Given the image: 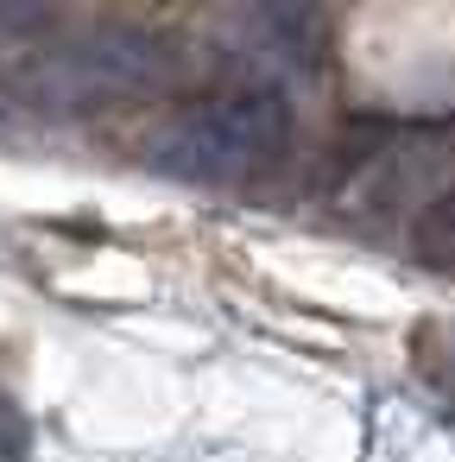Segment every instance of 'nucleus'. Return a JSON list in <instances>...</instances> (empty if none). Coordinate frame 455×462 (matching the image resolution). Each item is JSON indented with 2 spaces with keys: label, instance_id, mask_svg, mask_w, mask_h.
<instances>
[{
  "label": "nucleus",
  "instance_id": "423d86ee",
  "mask_svg": "<svg viewBox=\"0 0 455 462\" xmlns=\"http://www.w3.org/2000/svg\"><path fill=\"white\" fill-rule=\"evenodd\" d=\"M20 449H26V424H20V411L7 399H0V462H14Z\"/></svg>",
  "mask_w": 455,
  "mask_h": 462
},
{
  "label": "nucleus",
  "instance_id": "20e7f679",
  "mask_svg": "<svg viewBox=\"0 0 455 462\" xmlns=\"http://www.w3.org/2000/svg\"><path fill=\"white\" fill-rule=\"evenodd\" d=\"M209 51L247 89L285 96V83H304L323 70L329 32H323V14H310V7H234V14L209 20Z\"/></svg>",
  "mask_w": 455,
  "mask_h": 462
},
{
  "label": "nucleus",
  "instance_id": "7ed1b4c3",
  "mask_svg": "<svg viewBox=\"0 0 455 462\" xmlns=\"http://www.w3.org/2000/svg\"><path fill=\"white\" fill-rule=\"evenodd\" d=\"M449 152L455 146L436 127H386L360 152L341 159L335 209L341 216H398V209H411L423 222L442 203V190L455 184L449 178Z\"/></svg>",
  "mask_w": 455,
  "mask_h": 462
},
{
  "label": "nucleus",
  "instance_id": "f03ea898",
  "mask_svg": "<svg viewBox=\"0 0 455 462\" xmlns=\"http://www.w3.org/2000/svg\"><path fill=\"white\" fill-rule=\"evenodd\" d=\"M285 134H291L285 96L234 83L171 115L152 140V165L171 178H196V184H241V178H259L285 152Z\"/></svg>",
  "mask_w": 455,
  "mask_h": 462
},
{
  "label": "nucleus",
  "instance_id": "f257e3e1",
  "mask_svg": "<svg viewBox=\"0 0 455 462\" xmlns=\"http://www.w3.org/2000/svg\"><path fill=\"white\" fill-rule=\"evenodd\" d=\"M0 83L26 108H45V115L121 108V102H140V96H159L177 83V45L133 20H83V26L64 20Z\"/></svg>",
  "mask_w": 455,
  "mask_h": 462
},
{
  "label": "nucleus",
  "instance_id": "0eeeda50",
  "mask_svg": "<svg viewBox=\"0 0 455 462\" xmlns=\"http://www.w3.org/2000/svg\"><path fill=\"white\" fill-rule=\"evenodd\" d=\"M442 355H449V361H430V374H436V386L455 399V348H442Z\"/></svg>",
  "mask_w": 455,
  "mask_h": 462
},
{
  "label": "nucleus",
  "instance_id": "39448f33",
  "mask_svg": "<svg viewBox=\"0 0 455 462\" xmlns=\"http://www.w3.org/2000/svg\"><path fill=\"white\" fill-rule=\"evenodd\" d=\"M411 241H417V254H423L430 266L455 273V184H449V190H442V203L417 222V235H411Z\"/></svg>",
  "mask_w": 455,
  "mask_h": 462
}]
</instances>
